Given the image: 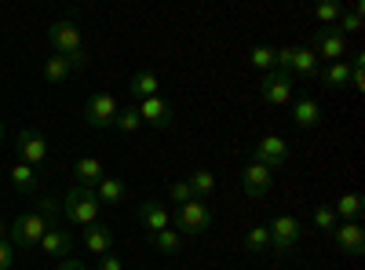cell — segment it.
<instances>
[{"label": "cell", "instance_id": "obj_1", "mask_svg": "<svg viewBox=\"0 0 365 270\" xmlns=\"http://www.w3.org/2000/svg\"><path fill=\"white\" fill-rule=\"evenodd\" d=\"M58 219H63V201H55V197H41L37 208H29V212H22L15 223H11V245L15 249H37L41 245V237L58 227Z\"/></svg>", "mask_w": 365, "mask_h": 270}, {"label": "cell", "instance_id": "obj_2", "mask_svg": "<svg viewBox=\"0 0 365 270\" xmlns=\"http://www.w3.org/2000/svg\"><path fill=\"white\" fill-rule=\"evenodd\" d=\"M99 197H96V190H88V187H70V194L63 197V219L66 223H73V227H91V223H99Z\"/></svg>", "mask_w": 365, "mask_h": 270}, {"label": "cell", "instance_id": "obj_3", "mask_svg": "<svg viewBox=\"0 0 365 270\" xmlns=\"http://www.w3.org/2000/svg\"><path fill=\"white\" fill-rule=\"evenodd\" d=\"M172 223H175L179 234H205V230L212 227V208H208L205 201L194 197V201H187V204H179V208H175Z\"/></svg>", "mask_w": 365, "mask_h": 270}, {"label": "cell", "instance_id": "obj_4", "mask_svg": "<svg viewBox=\"0 0 365 270\" xmlns=\"http://www.w3.org/2000/svg\"><path fill=\"white\" fill-rule=\"evenodd\" d=\"M267 230H270V249L278 256H289L299 245V219L296 216H274L267 223Z\"/></svg>", "mask_w": 365, "mask_h": 270}, {"label": "cell", "instance_id": "obj_5", "mask_svg": "<svg viewBox=\"0 0 365 270\" xmlns=\"http://www.w3.org/2000/svg\"><path fill=\"white\" fill-rule=\"evenodd\" d=\"M48 41H51L55 55H63V58H73V55L84 51V44H81V29H77L70 19L51 22V26H48Z\"/></svg>", "mask_w": 365, "mask_h": 270}, {"label": "cell", "instance_id": "obj_6", "mask_svg": "<svg viewBox=\"0 0 365 270\" xmlns=\"http://www.w3.org/2000/svg\"><path fill=\"white\" fill-rule=\"evenodd\" d=\"M48 157H51L48 139H44L37 128H22V132H19V161H26L29 168H44Z\"/></svg>", "mask_w": 365, "mask_h": 270}, {"label": "cell", "instance_id": "obj_7", "mask_svg": "<svg viewBox=\"0 0 365 270\" xmlns=\"http://www.w3.org/2000/svg\"><path fill=\"white\" fill-rule=\"evenodd\" d=\"M252 161L270 168V172H278L285 161H289V142L282 135H263L256 146H252Z\"/></svg>", "mask_w": 365, "mask_h": 270}, {"label": "cell", "instance_id": "obj_8", "mask_svg": "<svg viewBox=\"0 0 365 270\" xmlns=\"http://www.w3.org/2000/svg\"><path fill=\"white\" fill-rule=\"evenodd\" d=\"M292 95H296L292 77H285V73H278V70L263 73V84H259V99H263V103H270V106H285V103H292Z\"/></svg>", "mask_w": 365, "mask_h": 270}, {"label": "cell", "instance_id": "obj_9", "mask_svg": "<svg viewBox=\"0 0 365 270\" xmlns=\"http://www.w3.org/2000/svg\"><path fill=\"white\" fill-rule=\"evenodd\" d=\"M117 99L113 95H106V92H96L88 99V106H84V121L91 125V128H113V117H117Z\"/></svg>", "mask_w": 365, "mask_h": 270}, {"label": "cell", "instance_id": "obj_10", "mask_svg": "<svg viewBox=\"0 0 365 270\" xmlns=\"http://www.w3.org/2000/svg\"><path fill=\"white\" fill-rule=\"evenodd\" d=\"M241 190H245V197H252V201H263L274 190V172L252 161L245 172H241Z\"/></svg>", "mask_w": 365, "mask_h": 270}, {"label": "cell", "instance_id": "obj_11", "mask_svg": "<svg viewBox=\"0 0 365 270\" xmlns=\"http://www.w3.org/2000/svg\"><path fill=\"white\" fill-rule=\"evenodd\" d=\"M318 58H329V63H344V51H347V37L340 33L336 26L332 29H318L314 33V48H311Z\"/></svg>", "mask_w": 365, "mask_h": 270}, {"label": "cell", "instance_id": "obj_12", "mask_svg": "<svg viewBox=\"0 0 365 270\" xmlns=\"http://www.w3.org/2000/svg\"><path fill=\"white\" fill-rule=\"evenodd\" d=\"M135 110H139V117L146 125H154V128H172V121H175V110H172V103L168 99H161V95H154V99H143V103H135Z\"/></svg>", "mask_w": 365, "mask_h": 270}, {"label": "cell", "instance_id": "obj_13", "mask_svg": "<svg viewBox=\"0 0 365 270\" xmlns=\"http://www.w3.org/2000/svg\"><path fill=\"white\" fill-rule=\"evenodd\" d=\"M332 245H336L344 256L358 259V256L365 252V230H361L358 223H340L336 230H332Z\"/></svg>", "mask_w": 365, "mask_h": 270}, {"label": "cell", "instance_id": "obj_14", "mask_svg": "<svg viewBox=\"0 0 365 270\" xmlns=\"http://www.w3.org/2000/svg\"><path fill=\"white\" fill-rule=\"evenodd\" d=\"M73 245H77V237H73L66 227H51V230L41 237V245H37V249H44L51 259H70Z\"/></svg>", "mask_w": 365, "mask_h": 270}, {"label": "cell", "instance_id": "obj_15", "mask_svg": "<svg viewBox=\"0 0 365 270\" xmlns=\"http://www.w3.org/2000/svg\"><path fill=\"white\" fill-rule=\"evenodd\" d=\"M139 223H143L150 234H161V230H168L172 216H168V208H165L161 201L146 197V201H139Z\"/></svg>", "mask_w": 365, "mask_h": 270}, {"label": "cell", "instance_id": "obj_16", "mask_svg": "<svg viewBox=\"0 0 365 270\" xmlns=\"http://www.w3.org/2000/svg\"><path fill=\"white\" fill-rule=\"evenodd\" d=\"M81 242H84V249H88L91 256H106V252L113 249V230H110L106 223H91V227H84Z\"/></svg>", "mask_w": 365, "mask_h": 270}, {"label": "cell", "instance_id": "obj_17", "mask_svg": "<svg viewBox=\"0 0 365 270\" xmlns=\"http://www.w3.org/2000/svg\"><path fill=\"white\" fill-rule=\"evenodd\" d=\"M73 179H77V187L96 190L103 179H106V168H103L99 157H77V165H73Z\"/></svg>", "mask_w": 365, "mask_h": 270}, {"label": "cell", "instance_id": "obj_18", "mask_svg": "<svg viewBox=\"0 0 365 270\" xmlns=\"http://www.w3.org/2000/svg\"><path fill=\"white\" fill-rule=\"evenodd\" d=\"M292 121H296L299 128H314V125L322 121V106H318L311 95H299V99L292 103Z\"/></svg>", "mask_w": 365, "mask_h": 270}, {"label": "cell", "instance_id": "obj_19", "mask_svg": "<svg viewBox=\"0 0 365 270\" xmlns=\"http://www.w3.org/2000/svg\"><path fill=\"white\" fill-rule=\"evenodd\" d=\"M158 88H161V81H158V73H150V70H139V73L128 81V92H132L135 103L154 99V95H158Z\"/></svg>", "mask_w": 365, "mask_h": 270}, {"label": "cell", "instance_id": "obj_20", "mask_svg": "<svg viewBox=\"0 0 365 270\" xmlns=\"http://www.w3.org/2000/svg\"><path fill=\"white\" fill-rule=\"evenodd\" d=\"M8 179H11V187H15L19 194H37V187H41V175H37V168H29L26 161H19V165L8 172Z\"/></svg>", "mask_w": 365, "mask_h": 270}, {"label": "cell", "instance_id": "obj_21", "mask_svg": "<svg viewBox=\"0 0 365 270\" xmlns=\"http://www.w3.org/2000/svg\"><path fill=\"white\" fill-rule=\"evenodd\" d=\"M96 197L99 204H120L128 197V187H125V179H117V175H106L103 183L96 187Z\"/></svg>", "mask_w": 365, "mask_h": 270}, {"label": "cell", "instance_id": "obj_22", "mask_svg": "<svg viewBox=\"0 0 365 270\" xmlns=\"http://www.w3.org/2000/svg\"><path fill=\"white\" fill-rule=\"evenodd\" d=\"M292 73L303 81H314L318 77V55L311 48H296L292 51Z\"/></svg>", "mask_w": 365, "mask_h": 270}, {"label": "cell", "instance_id": "obj_23", "mask_svg": "<svg viewBox=\"0 0 365 270\" xmlns=\"http://www.w3.org/2000/svg\"><path fill=\"white\" fill-rule=\"evenodd\" d=\"M332 212H336L344 223H358V216L365 212V201H361V194H344L336 204H332Z\"/></svg>", "mask_w": 365, "mask_h": 270}, {"label": "cell", "instance_id": "obj_24", "mask_svg": "<svg viewBox=\"0 0 365 270\" xmlns=\"http://www.w3.org/2000/svg\"><path fill=\"white\" fill-rule=\"evenodd\" d=\"M70 77H73V66L66 63L63 55H51L48 63H44V81L48 84H66Z\"/></svg>", "mask_w": 365, "mask_h": 270}, {"label": "cell", "instance_id": "obj_25", "mask_svg": "<svg viewBox=\"0 0 365 270\" xmlns=\"http://www.w3.org/2000/svg\"><path fill=\"white\" fill-rule=\"evenodd\" d=\"M322 81L332 88V92H340V88H351V66L347 63H329L322 70Z\"/></svg>", "mask_w": 365, "mask_h": 270}, {"label": "cell", "instance_id": "obj_26", "mask_svg": "<svg viewBox=\"0 0 365 270\" xmlns=\"http://www.w3.org/2000/svg\"><path fill=\"white\" fill-rule=\"evenodd\" d=\"M187 187H190V194H194L197 201H205L212 190H216V175H212L208 168H197V172L187 179Z\"/></svg>", "mask_w": 365, "mask_h": 270}, {"label": "cell", "instance_id": "obj_27", "mask_svg": "<svg viewBox=\"0 0 365 270\" xmlns=\"http://www.w3.org/2000/svg\"><path fill=\"white\" fill-rule=\"evenodd\" d=\"M150 242H154V249L158 252H165V256H175L179 249H182V234L179 230H161V234H150Z\"/></svg>", "mask_w": 365, "mask_h": 270}, {"label": "cell", "instance_id": "obj_28", "mask_svg": "<svg viewBox=\"0 0 365 270\" xmlns=\"http://www.w3.org/2000/svg\"><path fill=\"white\" fill-rule=\"evenodd\" d=\"M245 252H252V256L270 252V230H267V227H252V230L245 234Z\"/></svg>", "mask_w": 365, "mask_h": 270}, {"label": "cell", "instance_id": "obj_29", "mask_svg": "<svg viewBox=\"0 0 365 270\" xmlns=\"http://www.w3.org/2000/svg\"><path fill=\"white\" fill-rule=\"evenodd\" d=\"M361 11H365V4H361V0H354L351 11H344V15H340L336 29H340L344 37H347V33H358V29H361Z\"/></svg>", "mask_w": 365, "mask_h": 270}, {"label": "cell", "instance_id": "obj_30", "mask_svg": "<svg viewBox=\"0 0 365 270\" xmlns=\"http://www.w3.org/2000/svg\"><path fill=\"white\" fill-rule=\"evenodd\" d=\"M139 125H143V117H139L135 103L125 106V110H117V117H113V128L117 132H139Z\"/></svg>", "mask_w": 365, "mask_h": 270}, {"label": "cell", "instance_id": "obj_31", "mask_svg": "<svg viewBox=\"0 0 365 270\" xmlns=\"http://www.w3.org/2000/svg\"><path fill=\"white\" fill-rule=\"evenodd\" d=\"M340 15H344V4H340V0H325V4H318V8H314V19H318V22H325L329 29L340 22Z\"/></svg>", "mask_w": 365, "mask_h": 270}, {"label": "cell", "instance_id": "obj_32", "mask_svg": "<svg viewBox=\"0 0 365 270\" xmlns=\"http://www.w3.org/2000/svg\"><path fill=\"white\" fill-rule=\"evenodd\" d=\"M249 63H252L256 70L270 73V70H274V48H267V44H256V48H252V55H249Z\"/></svg>", "mask_w": 365, "mask_h": 270}, {"label": "cell", "instance_id": "obj_33", "mask_svg": "<svg viewBox=\"0 0 365 270\" xmlns=\"http://www.w3.org/2000/svg\"><path fill=\"white\" fill-rule=\"evenodd\" d=\"M314 227L318 230H336V212H332V208L329 204H322V208H314Z\"/></svg>", "mask_w": 365, "mask_h": 270}, {"label": "cell", "instance_id": "obj_34", "mask_svg": "<svg viewBox=\"0 0 365 270\" xmlns=\"http://www.w3.org/2000/svg\"><path fill=\"white\" fill-rule=\"evenodd\" d=\"M168 201H172V204H187V201H194V194H190V187H187V179H179V183L168 187Z\"/></svg>", "mask_w": 365, "mask_h": 270}, {"label": "cell", "instance_id": "obj_35", "mask_svg": "<svg viewBox=\"0 0 365 270\" xmlns=\"http://www.w3.org/2000/svg\"><path fill=\"white\" fill-rule=\"evenodd\" d=\"M347 66H351V88L354 92H365V73H361L365 70V55H358L354 63H347Z\"/></svg>", "mask_w": 365, "mask_h": 270}, {"label": "cell", "instance_id": "obj_36", "mask_svg": "<svg viewBox=\"0 0 365 270\" xmlns=\"http://www.w3.org/2000/svg\"><path fill=\"white\" fill-rule=\"evenodd\" d=\"M15 256H19V249L11 245V237H0V270H11Z\"/></svg>", "mask_w": 365, "mask_h": 270}, {"label": "cell", "instance_id": "obj_37", "mask_svg": "<svg viewBox=\"0 0 365 270\" xmlns=\"http://www.w3.org/2000/svg\"><path fill=\"white\" fill-rule=\"evenodd\" d=\"M96 270H125V263H120V256L106 252V256H99V266Z\"/></svg>", "mask_w": 365, "mask_h": 270}, {"label": "cell", "instance_id": "obj_38", "mask_svg": "<svg viewBox=\"0 0 365 270\" xmlns=\"http://www.w3.org/2000/svg\"><path fill=\"white\" fill-rule=\"evenodd\" d=\"M58 270H88V263H81V259H63V263H58Z\"/></svg>", "mask_w": 365, "mask_h": 270}, {"label": "cell", "instance_id": "obj_39", "mask_svg": "<svg viewBox=\"0 0 365 270\" xmlns=\"http://www.w3.org/2000/svg\"><path fill=\"white\" fill-rule=\"evenodd\" d=\"M0 237H8V227H4V219H0Z\"/></svg>", "mask_w": 365, "mask_h": 270}, {"label": "cell", "instance_id": "obj_40", "mask_svg": "<svg viewBox=\"0 0 365 270\" xmlns=\"http://www.w3.org/2000/svg\"><path fill=\"white\" fill-rule=\"evenodd\" d=\"M0 139H4V121H0Z\"/></svg>", "mask_w": 365, "mask_h": 270}]
</instances>
